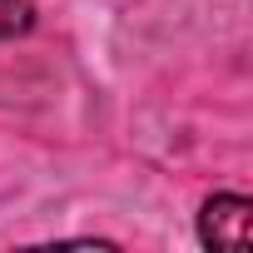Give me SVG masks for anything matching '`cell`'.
Returning a JSON list of instances; mask_svg holds the SVG:
<instances>
[{"mask_svg":"<svg viewBox=\"0 0 253 253\" xmlns=\"http://www.w3.org/2000/svg\"><path fill=\"white\" fill-rule=\"evenodd\" d=\"M253 238V204L243 194H213L199 209V243L204 248H248Z\"/></svg>","mask_w":253,"mask_h":253,"instance_id":"6da1fadb","label":"cell"},{"mask_svg":"<svg viewBox=\"0 0 253 253\" xmlns=\"http://www.w3.org/2000/svg\"><path fill=\"white\" fill-rule=\"evenodd\" d=\"M35 30V0H0V40H20Z\"/></svg>","mask_w":253,"mask_h":253,"instance_id":"7a4b0ae2","label":"cell"}]
</instances>
